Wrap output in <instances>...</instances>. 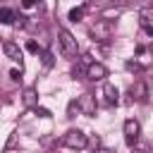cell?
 Segmentation results:
<instances>
[{
    "mask_svg": "<svg viewBox=\"0 0 153 153\" xmlns=\"http://www.w3.org/2000/svg\"><path fill=\"white\" fill-rule=\"evenodd\" d=\"M57 41H60V48H62V55L65 57H74L76 53H79V45H76V38L67 31V29H60L57 31Z\"/></svg>",
    "mask_w": 153,
    "mask_h": 153,
    "instance_id": "1",
    "label": "cell"
},
{
    "mask_svg": "<svg viewBox=\"0 0 153 153\" xmlns=\"http://www.w3.org/2000/svg\"><path fill=\"white\" fill-rule=\"evenodd\" d=\"M62 143H65L67 148H72V151H81V148H86L88 139H86V134H84L81 129H69V131L62 136Z\"/></svg>",
    "mask_w": 153,
    "mask_h": 153,
    "instance_id": "2",
    "label": "cell"
},
{
    "mask_svg": "<svg viewBox=\"0 0 153 153\" xmlns=\"http://www.w3.org/2000/svg\"><path fill=\"white\" fill-rule=\"evenodd\" d=\"M91 38L93 41H108V38H112V24L110 22H96L93 26H91Z\"/></svg>",
    "mask_w": 153,
    "mask_h": 153,
    "instance_id": "3",
    "label": "cell"
},
{
    "mask_svg": "<svg viewBox=\"0 0 153 153\" xmlns=\"http://www.w3.org/2000/svg\"><path fill=\"white\" fill-rule=\"evenodd\" d=\"M139 136H141V124L136 120H127L124 122V141H127V146L134 148V143L139 141Z\"/></svg>",
    "mask_w": 153,
    "mask_h": 153,
    "instance_id": "4",
    "label": "cell"
},
{
    "mask_svg": "<svg viewBox=\"0 0 153 153\" xmlns=\"http://www.w3.org/2000/svg\"><path fill=\"white\" fill-rule=\"evenodd\" d=\"M108 76V67L100 65V62H88L86 67V79H93V81H103Z\"/></svg>",
    "mask_w": 153,
    "mask_h": 153,
    "instance_id": "5",
    "label": "cell"
},
{
    "mask_svg": "<svg viewBox=\"0 0 153 153\" xmlns=\"http://www.w3.org/2000/svg\"><path fill=\"white\" fill-rule=\"evenodd\" d=\"M76 103H79V110H81L86 117H93V115H96V98H93L91 93H81Z\"/></svg>",
    "mask_w": 153,
    "mask_h": 153,
    "instance_id": "6",
    "label": "cell"
},
{
    "mask_svg": "<svg viewBox=\"0 0 153 153\" xmlns=\"http://www.w3.org/2000/svg\"><path fill=\"white\" fill-rule=\"evenodd\" d=\"M2 50H5V55H7L12 62H19V65H22V48H19L14 41H5Z\"/></svg>",
    "mask_w": 153,
    "mask_h": 153,
    "instance_id": "7",
    "label": "cell"
},
{
    "mask_svg": "<svg viewBox=\"0 0 153 153\" xmlns=\"http://www.w3.org/2000/svg\"><path fill=\"white\" fill-rule=\"evenodd\" d=\"M103 96H105V103L108 105H115L117 100H120V91H117V86L115 84H103Z\"/></svg>",
    "mask_w": 153,
    "mask_h": 153,
    "instance_id": "8",
    "label": "cell"
},
{
    "mask_svg": "<svg viewBox=\"0 0 153 153\" xmlns=\"http://www.w3.org/2000/svg\"><path fill=\"white\" fill-rule=\"evenodd\" d=\"M22 100H24V105H26V108H36V105H38V93H36V88H33V86L24 88Z\"/></svg>",
    "mask_w": 153,
    "mask_h": 153,
    "instance_id": "9",
    "label": "cell"
},
{
    "mask_svg": "<svg viewBox=\"0 0 153 153\" xmlns=\"http://www.w3.org/2000/svg\"><path fill=\"white\" fill-rule=\"evenodd\" d=\"M131 96H134L136 100H146V98L151 96V91H148V86H146L143 81H136V84L131 86Z\"/></svg>",
    "mask_w": 153,
    "mask_h": 153,
    "instance_id": "10",
    "label": "cell"
},
{
    "mask_svg": "<svg viewBox=\"0 0 153 153\" xmlns=\"http://www.w3.org/2000/svg\"><path fill=\"white\" fill-rule=\"evenodd\" d=\"M0 22H2V24H14V22H17L14 10H10V7H0Z\"/></svg>",
    "mask_w": 153,
    "mask_h": 153,
    "instance_id": "11",
    "label": "cell"
},
{
    "mask_svg": "<svg viewBox=\"0 0 153 153\" xmlns=\"http://www.w3.org/2000/svg\"><path fill=\"white\" fill-rule=\"evenodd\" d=\"M67 19H69V22H74V24H76V22H81V19H84V7H72V10H69V14H67Z\"/></svg>",
    "mask_w": 153,
    "mask_h": 153,
    "instance_id": "12",
    "label": "cell"
},
{
    "mask_svg": "<svg viewBox=\"0 0 153 153\" xmlns=\"http://www.w3.org/2000/svg\"><path fill=\"white\" fill-rule=\"evenodd\" d=\"M67 112H69L67 117H74V112H79V103H76V100H72V103H69V108H67Z\"/></svg>",
    "mask_w": 153,
    "mask_h": 153,
    "instance_id": "13",
    "label": "cell"
},
{
    "mask_svg": "<svg viewBox=\"0 0 153 153\" xmlns=\"http://www.w3.org/2000/svg\"><path fill=\"white\" fill-rule=\"evenodd\" d=\"M33 112H36L38 117H50V110H48V108H38V105H36V108H33Z\"/></svg>",
    "mask_w": 153,
    "mask_h": 153,
    "instance_id": "14",
    "label": "cell"
},
{
    "mask_svg": "<svg viewBox=\"0 0 153 153\" xmlns=\"http://www.w3.org/2000/svg\"><path fill=\"white\" fill-rule=\"evenodd\" d=\"M26 50H29V53H38L41 48H38V43H36V41H29V43H26Z\"/></svg>",
    "mask_w": 153,
    "mask_h": 153,
    "instance_id": "15",
    "label": "cell"
},
{
    "mask_svg": "<svg viewBox=\"0 0 153 153\" xmlns=\"http://www.w3.org/2000/svg\"><path fill=\"white\" fill-rule=\"evenodd\" d=\"M10 79H12V81H19V79H22V69H12V72H10Z\"/></svg>",
    "mask_w": 153,
    "mask_h": 153,
    "instance_id": "16",
    "label": "cell"
},
{
    "mask_svg": "<svg viewBox=\"0 0 153 153\" xmlns=\"http://www.w3.org/2000/svg\"><path fill=\"white\" fill-rule=\"evenodd\" d=\"M43 65H45V67L53 65V55H50V53H43Z\"/></svg>",
    "mask_w": 153,
    "mask_h": 153,
    "instance_id": "17",
    "label": "cell"
},
{
    "mask_svg": "<svg viewBox=\"0 0 153 153\" xmlns=\"http://www.w3.org/2000/svg\"><path fill=\"white\" fill-rule=\"evenodd\" d=\"M33 5H36V0H22V7H26V10L33 7Z\"/></svg>",
    "mask_w": 153,
    "mask_h": 153,
    "instance_id": "18",
    "label": "cell"
},
{
    "mask_svg": "<svg viewBox=\"0 0 153 153\" xmlns=\"http://www.w3.org/2000/svg\"><path fill=\"white\" fill-rule=\"evenodd\" d=\"M93 153H115V151H110V148H103V146H98V148H93Z\"/></svg>",
    "mask_w": 153,
    "mask_h": 153,
    "instance_id": "19",
    "label": "cell"
},
{
    "mask_svg": "<svg viewBox=\"0 0 153 153\" xmlns=\"http://www.w3.org/2000/svg\"><path fill=\"white\" fill-rule=\"evenodd\" d=\"M146 31H148V36H153V24H148V26H146Z\"/></svg>",
    "mask_w": 153,
    "mask_h": 153,
    "instance_id": "20",
    "label": "cell"
},
{
    "mask_svg": "<svg viewBox=\"0 0 153 153\" xmlns=\"http://www.w3.org/2000/svg\"><path fill=\"white\" fill-rule=\"evenodd\" d=\"M148 50H151V55H153V43H151V48H148Z\"/></svg>",
    "mask_w": 153,
    "mask_h": 153,
    "instance_id": "21",
    "label": "cell"
},
{
    "mask_svg": "<svg viewBox=\"0 0 153 153\" xmlns=\"http://www.w3.org/2000/svg\"><path fill=\"white\" fill-rule=\"evenodd\" d=\"M131 153H143V151H136V148H134V151H131Z\"/></svg>",
    "mask_w": 153,
    "mask_h": 153,
    "instance_id": "22",
    "label": "cell"
}]
</instances>
